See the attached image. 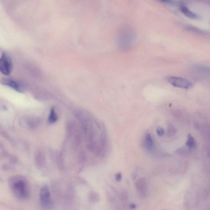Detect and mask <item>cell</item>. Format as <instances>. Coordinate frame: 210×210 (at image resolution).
I'll list each match as a JSON object with an SVG mask.
<instances>
[{
    "label": "cell",
    "mask_w": 210,
    "mask_h": 210,
    "mask_svg": "<svg viewBox=\"0 0 210 210\" xmlns=\"http://www.w3.org/2000/svg\"><path fill=\"white\" fill-rule=\"evenodd\" d=\"M8 184L11 192L17 199L25 200L30 197L29 186L24 177L21 176H14L10 178Z\"/></svg>",
    "instance_id": "1"
},
{
    "label": "cell",
    "mask_w": 210,
    "mask_h": 210,
    "mask_svg": "<svg viewBox=\"0 0 210 210\" xmlns=\"http://www.w3.org/2000/svg\"><path fill=\"white\" fill-rule=\"evenodd\" d=\"M13 69L12 59L10 55L5 51H2L0 59V71L3 75L9 76Z\"/></svg>",
    "instance_id": "2"
},
{
    "label": "cell",
    "mask_w": 210,
    "mask_h": 210,
    "mask_svg": "<svg viewBox=\"0 0 210 210\" xmlns=\"http://www.w3.org/2000/svg\"><path fill=\"white\" fill-rule=\"evenodd\" d=\"M135 35L132 31L126 30L122 32L118 39V44L121 48H129L134 43Z\"/></svg>",
    "instance_id": "3"
},
{
    "label": "cell",
    "mask_w": 210,
    "mask_h": 210,
    "mask_svg": "<svg viewBox=\"0 0 210 210\" xmlns=\"http://www.w3.org/2000/svg\"><path fill=\"white\" fill-rule=\"evenodd\" d=\"M40 201L41 207L45 209H49L52 207L53 203L51 193L47 186H44L40 189Z\"/></svg>",
    "instance_id": "4"
},
{
    "label": "cell",
    "mask_w": 210,
    "mask_h": 210,
    "mask_svg": "<svg viewBox=\"0 0 210 210\" xmlns=\"http://www.w3.org/2000/svg\"><path fill=\"white\" fill-rule=\"evenodd\" d=\"M168 82L175 87L188 89L192 86V84L184 78L177 76H169L167 78Z\"/></svg>",
    "instance_id": "5"
},
{
    "label": "cell",
    "mask_w": 210,
    "mask_h": 210,
    "mask_svg": "<svg viewBox=\"0 0 210 210\" xmlns=\"http://www.w3.org/2000/svg\"><path fill=\"white\" fill-rule=\"evenodd\" d=\"M136 189L138 195L139 197H145L148 193V188L146 181L144 178H142L138 179L135 184Z\"/></svg>",
    "instance_id": "6"
},
{
    "label": "cell",
    "mask_w": 210,
    "mask_h": 210,
    "mask_svg": "<svg viewBox=\"0 0 210 210\" xmlns=\"http://www.w3.org/2000/svg\"><path fill=\"white\" fill-rule=\"evenodd\" d=\"M1 84L11 88L19 92L24 91L22 86L19 83L15 80L9 78H2L1 80Z\"/></svg>",
    "instance_id": "7"
},
{
    "label": "cell",
    "mask_w": 210,
    "mask_h": 210,
    "mask_svg": "<svg viewBox=\"0 0 210 210\" xmlns=\"http://www.w3.org/2000/svg\"><path fill=\"white\" fill-rule=\"evenodd\" d=\"M181 12L186 17L192 19H200V17L198 15L191 11L188 7L184 5H181L179 7Z\"/></svg>",
    "instance_id": "8"
},
{
    "label": "cell",
    "mask_w": 210,
    "mask_h": 210,
    "mask_svg": "<svg viewBox=\"0 0 210 210\" xmlns=\"http://www.w3.org/2000/svg\"><path fill=\"white\" fill-rule=\"evenodd\" d=\"M112 190L114 192L116 195L118 196L119 200L122 202H126L127 200L129 197V194L128 193V191L125 189H122L121 190L118 191L116 188L112 187L111 188Z\"/></svg>",
    "instance_id": "9"
},
{
    "label": "cell",
    "mask_w": 210,
    "mask_h": 210,
    "mask_svg": "<svg viewBox=\"0 0 210 210\" xmlns=\"http://www.w3.org/2000/svg\"><path fill=\"white\" fill-rule=\"evenodd\" d=\"M144 143V147L149 152H151L153 150V147H154V143H153L152 138L150 134H146Z\"/></svg>",
    "instance_id": "10"
},
{
    "label": "cell",
    "mask_w": 210,
    "mask_h": 210,
    "mask_svg": "<svg viewBox=\"0 0 210 210\" xmlns=\"http://www.w3.org/2000/svg\"><path fill=\"white\" fill-rule=\"evenodd\" d=\"M101 197L99 194L95 191H92L88 195L89 202L92 203H96L100 202Z\"/></svg>",
    "instance_id": "11"
},
{
    "label": "cell",
    "mask_w": 210,
    "mask_h": 210,
    "mask_svg": "<svg viewBox=\"0 0 210 210\" xmlns=\"http://www.w3.org/2000/svg\"><path fill=\"white\" fill-rule=\"evenodd\" d=\"M186 145L190 149H193L196 146L195 140L194 138L190 134L188 135L187 140L186 142Z\"/></svg>",
    "instance_id": "12"
},
{
    "label": "cell",
    "mask_w": 210,
    "mask_h": 210,
    "mask_svg": "<svg viewBox=\"0 0 210 210\" xmlns=\"http://www.w3.org/2000/svg\"><path fill=\"white\" fill-rule=\"evenodd\" d=\"M122 208L124 210H135L137 208V205L134 203L125 202L123 204Z\"/></svg>",
    "instance_id": "13"
},
{
    "label": "cell",
    "mask_w": 210,
    "mask_h": 210,
    "mask_svg": "<svg viewBox=\"0 0 210 210\" xmlns=\"http://www.w3.org/2000/svg\"><path fill=\"white\" fill-rule=\"evenodd\" d=\"M57 116L56 115L54 109H53L51 110L49 116V121L50 123H54L57 120Z\"/></svg>",
    "instance_id": "14"
},
{
    "label": "cell",
    "mask_w": 210,
    "mask_h": 210,
    "mask_svg": "<svg viewBox=\"0 0 210 210\" xmlns=\"http://www.w3.org/2000/svg\"><path fill=\"white\" fill-rule=\"evenodd\" d=\"M176 133V129L174 126L172 125H169L168 127L167 131V135L168 136H171L174 135Z\"/></svg>",
    "instance_id": "15"
},
{
    "label": "cell",
    "mask_w": 210,
    "mask_h": 210,
    "mask_svg": "<svg viewBox=\"0 0 210 210\" xmlns=\"http://www.w3.org/2000/svg\"><path fill=\"white\" fill-rule=\"evenodd\" d=\"M156 132L157 134L159 136H163L164 134V131L163 128L161 127H158L156 129Z\"/></svg>",
    "instance_id": "16"
},
{
    "label": "cell",
    "mask_w": 210,
    "mask_h": 210,
    "mask_svg": "<svg viewBox=\"0 0 210 210\" xmlns=\"http://www.w3.org/2000/svg\"><path fill=\"white\" fill-rule=\"evenodd\" d=\"M115 179L118 182H120L122 181V174L121 173H118L115 174Z\"/></svg>",
    "instance_id": "17"
}]
</instances>
